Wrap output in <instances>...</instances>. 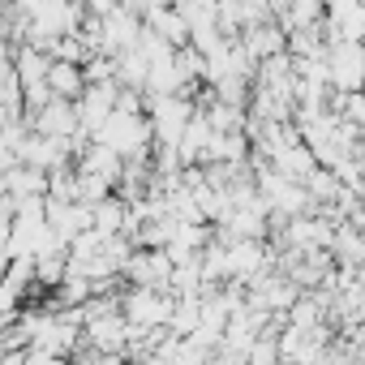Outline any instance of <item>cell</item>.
I'll use <instances>...</instances> for the list:
<instances>
[{
	"mask_svg": "<svg viewBox=\"0 0 365 365\" xmlns=\"http://www.w3.org/2000/svg\"><path fill=\"white\" fill-rule=\"evenodd\" d=\"M95 142H103L108 150H116L120 159H146V150H150V142H155V133H150V120L142 116V112H112L99 129H95Z\"/></svg>",
	"mask_w": 365,
	"mask_h": 365,
	"instance_id": "cell-1",
	"label": "cell"
},
{
	"mask_svg": "<svg viewBox=\"0 0 365 365\" xmlns=\"http://www.w3.org/2000/svg\"><path fill=\"white\" fill-rule=\"evenodd\" d=\"M48 91H52V99H69V103H78L82 91H86V73H82V65H73V61H52V69H48Z\"/></svg>",
	"mask_w": 365,
	"mask_h": 365,
	"instance_id": "cell-5",
	"label": "cell"
},
{
	"mask_svg": "<svg viewBox=\"0 0 365 365\" xmlns=\"http://www.w3.org/2000/svg\"><path fill=\"white\" fill-rule=\"evenodd\" d=\"M361 91H365V73H361Z\"/></svg>",
	"mask_w": 365,
	"mask_h": 365,
	"instance_id": "cell-6",
	"label": "cell"
},
{
	"mask_svg": "<svg viewBox=\"0 0 365 365\" xmlns=\"http://www.w3.org/2000/svg\"><path fill=\"white\" fill-rule=\"evenodd\" d=\"M35 133L56 138V142H73V138L82 133L78 103H69V99H48V103L35 112Z\"/></svg>",
	"mask_w": 365,
	"mask_h": 365,
	"instance_id": "cell-4",
	"label": "cell"
},
{
	"mask_svg": "<svg viewBox=\"0 0 365 365\" xmlns=\"http://www.w3.org/2000/svg\"><path fill=\"white\" fill-rule=\"evenodd\" d=\"M172 309H176V297L172 292H159V288H133L120 301V314L129 318L133 331H168Z\"/></svg>",
	"mask_w": 365,
	"mask_h": 365,
	"instance_id": "cell-2",
	"label": "cell"
},
{
	"mask_svg": "<svg viewBox=\"0 0 365 365\" xmlns=\"http://www.w3.org/2000/svg\"><path fill=\"white\" fill-rule=\"evenodd\" d=\"M125 275L133 279V288H159L172 292V258L163 250H133Z\"/></svg>",
	"mask_w": 365,
	"mask_h": 365,
	"instance_id": "cell-3",
	"label": "cell"
}]
</instances>
